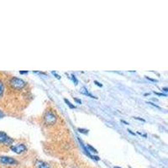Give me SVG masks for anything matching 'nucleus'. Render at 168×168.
<instances>
[{
  "label": "nucleus",
  "mask_w": 168,
  "mask_h": 168,
  "mask_svg": "<svg viewBox=\"0 0 168 168\" xmlns=\"http://www.w3.org/2000/svg\"><path fill=\"white\" fill-rule=\"evenodd\" d=\"M43 118H44L45 124L48 126L54 125L57 120V117L52 110H46Z\"/></svg>",
  "instance_id": "f257e3e1"
},
{
  "label": "nucleus",
  "mask_w": 168,
  "mask_h": 168,
  "mask_svg": "<svg viewBox=\"0 0 168 168\" xmlns=\"http://www.w3.org/2000/svg\"><path fill=\"white\" fill-rule=\"evenodd\" d=\"M26 82L23 79L19 78L17 76H13L11 77V79L9 80V85L10 87L14 89H16V90H20L23 89L24 88H25L26 86Z\"/></svg>",
  "instance_id": "f03ea898"
},
{
  "label": "nucleus",
  "mask_w": 168,
  "mask_h": 168,
  "mask_svg": "<svg viewBox=\"0 0 168 168\" xmlns=\"http://www.w3.org/2000/svg\"><path fill=\"white\" fill-rule=\"evenodd\" d=\"M13 142L14 140L11 137H9L4 131H0V144H3L4 146H10Z\"/></svg>",
  "instance_id": "7ed1b4c3"
},
{
  "label": "nucleus",
  "mask_w": 168,
  "mask_h": 168,
  "mask_svg": "<svg viewBox=\"0 0 168 168\" xmlns=\"http://www.w3.org/2000/svg\"><path fill=\"white\" fill-rule=\"evenodd\" d=\"M10 150L14 151V153L20 155V154L25 153V151H27V147H26L25 144H18V145H15V146H11Z\"/></svg>",
  "instance_id": "20e7f679"
},
{
  "label": "nucleus",
  "mask_w": 168,
  "mask_h": 168,
  "mask_svg": "<svg viewBox=\"0 0 168 168\" xmlns=\"http://www.w3.org/2000/svg\"><path fill=\"white\" fill-rule=\"evenodd\" d=\"M0 163L4 165H15L18 161L10 156H0Z\"/></svg>",
  "instance_id": "39448f33"
},
{
  "label": "nucleus",
  "mask_w": 168,
  "mask_h": 168,
  "mask_svg": "<svg viewBox=\"0 0 168 168\" xmlns=\"http://www.w3.org/2000/svg\"><path fill=\"white\" fill-rule=\"evenodd\" d=\"M35 167L36 168H51L49 164L44 161V160H37L35 161Z\"/></svg>",
  "instance_id": "423d86ee"
},
{
  "label": "nucleus",
  "mask_w": 168,
  "mask_h": 168,
  "mask_svg": "<svg viewBox=\"0 0 168 168\" xmlns=\"http://www.w3.org/2000/svg\"><path fill=\"white\" fill-rule=\"evenodd\" d=\"M80 92L82 93V94H83V95H85V96H88L90 97V98H96L95 96H93V95H92L91 93H89V92H88V90L87 89V88H85V87H83V88H82L81 89H80Z\"/></svg>",
  "instance_id": "0eeeda50"
},
{
  "label": "nucleus",
  "mask_w": 168,
  "mask_h": 168,
  "mask_svg": "<svg viewBox=\"0 0 168 168\" xmlns=\"http://www.w3.org/2000/svg\"><path fill=\"white\" fill-rule=\"evenodd\" d=\"M64 101H65V103H66V104L69 106V108H70V109H76V108L75 105L72 104L71 102L68 100V99H67V98H64Z\"/></svg>",
  "instance_id": "6e6552de"
},
{
  "label": "nucleus",
  "mask_w": 168,
  "mask_h": 168,
  "mask_svg": "<svg viewBox=\"0 0 168 168\" xmlns=\"http://www.w3.org/2000/svg\"><path fill=\"white\" fill-rule=\"evenodd\" d=\"M4 92V84L2 81H0V98L3 96Z\"/></svg>",
  "instance_id": "1a4fd4ad"
},
{
  "label": "nucleus",
  "mask_w": 168,
  "mask_h": 168,
  "mask_svg": "<svg viewBox=\"0 0 168 168\" xmlns=\"http://www.w3.org/2000/svg\"><path fill=\"white\" fill-rule=\"evenodd\" d=\"M87 147H88V149L90 150V151L93 152V153H98V151H97L96 149L94 148V147H92L91 145H89V144H87Z\"/></svg>",
  "instance_id": "9d476101"
},
{
  "label": "nucleus",
  "mask_w": 168,
  "mask_h": 168,
  "mask_svg": "<svg viewBox=\"0 0 168 168\" xmlns=\"http://www.w3.org/2000/svg\"><path fill=\"white\" fill-rule=\"evenodd\" d=\"M77 130L79 131L80 133H82V134H88V130H85V129H80V128H78Z\"/></svg>",
  "instance_id": "9b49d317"
},
{
  "label": "nucleus",
  "mask_w": 168,
  "mask_h": 168,
  "mask_svg": "<svg viewBox=\"0 0 168 168\" xmlns=\"http://www.w3.org/2000/svg\"><path fill=\"white\" fill-rule=\"evenodd\" d=\"M71 77H72V81H73V82H75L76 85L78 83V81H77V79L76 78V76L75 75H73V74H72V75H71Z\"/></svg>",
  "instance_id": "f8f14e48"
},
{
  "label": "nucleus",
  "mask_w": 168,
  "mask_h": 168,
  "mask_svg": "<svg viewBox=\"0 0 168 168\" xmlns=\"http://www.w3.org/2000/svg\"><path fill=\"white\" fill-rule=\"evenodd\" d=\"M52 74L54 76H56V77L57 78V79H61V76H59L58 74H56V72H55V71H52Z\"/></svg>",
  "instance_id": "ddd939ff"
},
{
  "label": "nucleus",
  "mask_w": 168,
  "mask_h": 168,
  "mask_svg": "<svg viewBox=\"0 0 168 168\" xmlns=\"http://www.w3.org/2000/svg\"><path fill=\"white\" fill-rule=\"evenodd\" d=\"M94 83L96 84L97 86H98V87H101V88L103 87V84H101L100 82H98V81H94Z\"/></svg>",
  "instance_id": "4468645a"
},
{
  "label": "nucleus",
  "mask_w": 168,
  "mask_h": 168,
  "mask_svg": "<svg viewBox=\"0 0 168 168\" xmlns=\"http://www.w3.org/2000/svg\"><path fill=\"white\" fill-rule=\"evenodd\" d=\"M146 79H148V80H150V81H152V82H158L157 80L152 79V78H151V77H149V76H146Z\"/></svg>",
  "instance_id": "2eb2a0df"
},
{
  "label": "nucleus",
  "mask_w": 168,
  "mask_h": 168,
  "mask_svg": "<svg viewBox=\"0 0 168 168\" xmlns=\"http://www.w3.org/2000/svg\"><path fill=\"white\" fill-rule=\"evenodd\" d=\"M5 116V113L2 111V110H0V118H4Z\"/></svg>",
  "instance_id": "dca6fc26"
},
{
  "label": "nucleus",
  "mask_w": 168,
  "mask_h": 168,
  "mask_svg": "<svg viewBox=\"0 0 168 168\" xmlns=\"http://www.w3.org/2000/svg\"><path fill=\"white\" fill-rule=\"evenodd\" d=\"M135 119H139V120H141V121L143 122H146V120L145 119H143V118H139V117H134Z\"/></svg>",
  "instance_id": "f3484780"
},
{
  "label": "nucleus",
  "mask_w": 168,
  "mask_h": 168,
  "mask_svg": "<svg viewBox=\"0 0 168 168\" xmlns=\"http://www.w3.org/2000/svg\"><path fill=\"white\" fill-rule=\"evenodd\" d=\"M20 74H25V73H28V71H20Z\"/></svg>",
  "instance_id": "a211bd4d"
},
{
  "label": "nucleus",
  "mask_w": 168,
  "mask_h": 168,
  "mask_svg": "<svg viewBox=\"0 0 168 168\" xmlns=\"http://www.w3.org/2000/svg\"><path fill=\"white\" fill-rule=\"evenodd\" d=\"M75 101L76 102H77V103H79V104H82V101L79 100V99H77V98H75Z\"/></svg>",
  "instance_id": "6ab92c4d"
},
{
  "label": "nucleus",
  "mask_w": 168,
  "mask_h": 168,
  "mask_svg": "<svg viewBox=\"0 0 168 168\" xmlns=\"http://www.w3.org/2000/svg\"><path fill=\"white\" fill-rule=\"evenodd\" d=\"M128 131L130 132V134H134V135H135V134H134V133H133V132H132V131H131V130H128Z\"/></svg>",
  "instance_id": "aec40b11"
},
{
  "label": "nucleus",
  "mask_w": 168,
  "mask_h": 168,
  "mask_svg": "<svg viewBox=\"0 0 168 168\" xmlns=\"http://www.w3.org/2000/svg\"><path fill=\"white\" fill-rule=\"evenodd\" d=\"M163 90H165V92H166V91H167L168 89H167V88H163Z\"/></svg>",
  "instance_id": "412c9836"
},
{
  "label": "nucleus",
  "mask_w": 168,
  "mask_h": 168,
  "mask_svg": "<svg viewBox=\"0 0 168 168\" xmlns=\"http://www.w3.org/2000/svg\"><path fill=\"white\" fill-rule=\"evenodd\" d=\"M122 122H123V123H124V124H128V123H127V122L124 121V120H122Z\"/></svg>",
  "instance_id": "4be33fe9"
},
{
  "label": "nucleus",
  "mask_w": 168,
  "mask_h": 168,
  "mask_svg": "<svg viewBox=\"0 0 168 168\" xmlns=\"http://www.w3.org/2000/svg\"><path fill=\"white\" fill-rule=\"evenodd\" d=\"M114 168H120V167H118V166H116V167H114Z\"/></svg>",
  "instance_id": "5701e85b"
},
{
  "label": "nucleus",
  "mask_w": 168,
  "mask_h": 168,
  "mask_svg": "<svg viewBox=\"0 0 168 168\" xmlns=\"http://www.w3.org/2000/svg\"><path fill=\"white\" fill-rule=\"evenodd\" d=\"M130 168H131V167H130Z\"/></svg>",
  "instance_id": "b1692460"
}]
</instances>
